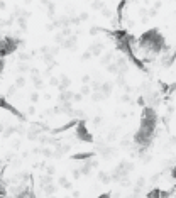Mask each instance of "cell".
I'll use <instances>...</instances> for the list:
<instances>
[{
  "mask_svg": "<svg viewBox=\"0 0 176 198\" xmlns=\"http://www.w3.org/2000/svg\"><path fill=\"white\" fill-rule=\"evenodd\" d=\"M80 175H81V173H80L78 169H76V171H73V176H75V178H78V176H80Z\"/></svg>",
  "mask_w": 176,
  "mask_h": 198,
  "instance_id": "obj_11",
  "label": "cell"
},
{
  "mask_svg": "<svg viewBox=\"0 0 176 198\" xmlns=\"http://www.w3.org/2000/svg\"><path fill=\"white\" fill-rule=\"evenodd\" d=\"M110 88H112V85H110V83H105V85H103V92H105V93L108 95V93H110Z\"/></svg>",
  "mask_w": 176,
  "mask_h": 198,
  "instance_id": "obj_7",
  "label": "cell"
},
{
  "mask_svg": "<svg viewBox=\"0 0 176 198\" xmlns=\"http://www.w3.org/2000/svg\"><path fill=\"white\" fill-rule=\"evenodd\" d=\"M98 198H110V195H108V193H105V195H100Z\"/></svg>",
  "mask_w": 176,
  "mask_h": 198,
  "instance_id": "obj_12",
  "label": "cell"
},
{
  "mask_svg": "<svg viewBox=\"0 0 176 198\" xmlns=\"http://www.w3.org/2000/svg\"><path fill=\"white\" fill-rule=\"evenodd\" d=\"M93 154L92 152H80V154H75L73 159H78V161H83V159H92Z\"/></svg>",
  "mask_w": 176,
  "mask_h": 198,
  "instance_id": "obj_4",
  "label": "cell"
},
{
  "mask_svg": "<svg viewBox=\"0 0 176 198\" xmlns=\"http://www.w3.org/2000/svg\"><path fill=\"white\" fill-rule=\"evenodd\" d=\"M0 107H2V108H5V110H9V112H12V114H14V115H17L20 120H24V119H25V117H24L22 114H20V112L15 108V107H12V105L9 103L5 98H0Z\"/></svg>",
  "mask_w": 176,
  "mask_h": 198,
  "instance_id": "obj_3",
  "label": "cell"
},
{
  "mask_svg": "<svg viewBox=\"0 0 176 198\" xmlns=\"http://www.w3.org/2000/svg\"><path fill=\"white\" fill-rule=\"evenodd\" d=\"M24 85V78H19L17 80V87H22Z\"/></svg>",
  "mask_w": 176,
  "mask_h": 198,
  "instance_id": "obj_10",
  "label": "cell"
},
{
  "mask_svg": "<svg viewBox=\"0 0 176 198\" xmlns=\"http://www.w3.org/2000/svg\"><path fill=\"white\" fill-rule=\"evenodd\" d=\"M76 137H78L80 140H83V142H93V137H92V135H90V132L87 130V124H85V120L78 122Z\"/></svg>",
  "mask_w": 176,
  "mask_h": 198,
  "instance_id": "obj_2",
  "label": "cell"
},
{
  "mask_svg": "<svg viewBox=\"0 0 176 198\" xmlns=\"http://www.w3.org/2000/svg\"><path fill=\"white\" fill-rule=\"evenodd\" d=\"M100 52V44H95L93 46V54H98Z\"/></svg>",
  "mask_w": 176,
  "mask_h": 198,
  "instance_id": "obj_8",
  "label": "cell"
},
{
  "mask_svg": "<svg viewBox=\"0 0 176 198\" xmlns=\"http://www.w3.org/2000/svg\"><path fill=\"white\" fill-rule=\"evenodd\" d=\"M171 175H173V178H175V180H176V168L173 169V173H171Z\"/></svg>",
  "mask_w": 176,
  "mask_h": 198,
  "instance_id": "obj_13",
  "label": "cell"
},
{
  "mask_svg": "<svg viewBox=\"0 0 176 198\" xmlns=\"http://www.w3.org/2000/svg\"><path fill=\"white\" fill-rule=\"evenodd\" d=\"M54 190H56V188H54L53 185H44V191L46 193H54Z\"/></svg>",
  "mask_w": 176,
  "mask_h": 198,
  "instance_id": "obj_6",
  "label": "cell"
},
{
  "mask_svg": "<svg viewBox=\"0 0 176 198\" xmlns=\"http://www.w3.org/2000/svg\"><path fill=\"white\" fill-rule=\"evenodd\" d=\"M0 198H5V197H0Z\"/></svg>",
  "mask_w": 176,
  "mask_h": 198,
  "instance_id": "obj_14",
  "label": "cell"
},
{
  "mask_svg": "<svg viewBox=\"0 0 176 198\" xmlns=\"http://www.w3.org/2000/svg\"><path fill=\"white\" fill-rule=\"evenodd\" d=\"M81 93H83V95L90 93V88H88V87H83V88H81Z\"/></svg>",
  "mask_w": 176,
  "mask_h": 198,
  "instance_id": "obj_9",
  "label": "cell"
},
{
  "mask_svg": "<svg viewBox=\"0 0 176 198\" xmlns=\"http://www.w3.org/2000/svg\"><path fill=\"white\" fill-rule=\"evenodd\" d=\"M19 41L17 39H12V37H2L0 39V58H4L7 54H10L17 49Z\"/></svg>",
  "mask_w": 176,
  "mask_h": 198,
  "instance_id": "obj_1",
  "label": "cell"
},
{
  "mask_svg": "<svg viewBox=\"0 0 176 198\" xmlns=\"http://www.w3.org/2000/svg\"><path fill=\"white\" fill-rule=\"evenodd\" d=\"M147 198H161V190H151L147 193Z\"/></svg>",
  "mask_w": 176,
  "mask_h": 198,
  "instance_id": "obj_5",
  "label": "cell"
}]
</instances>
